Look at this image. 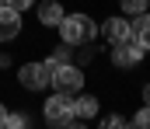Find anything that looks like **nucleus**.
<instances>
[{
    "instance_id": "1",
    "label": "nucleus",
    "mask_w": 150,
    "mask_h": 129,
    "mask_svg": "<svg viewBox=\"0 0 150 129\" xmlns=\"http://www.w3.org/2000/svg\"><path fill=\"white\" fill-rule=\"evenodd\" d=\"M56 28H59V39L67 45H87V42H94V35H98V25L87 14H63Z\"/></svg>"
},
{
    "instance_id": "2",
    "label": "nucleus",
    "mask_w": 150,
    "mask_h": 129,
    "mask_svg": "<svg viewBox=\"0 0 150 129\" xmlns=\"http://www.w3.org/2000/svg\"><path fill=\"white\" fill-rule=\"evenodd\" d=\"M49 84L56 87V91H63V94H77V91H84V70L74 66V63H59L52 70Z\"/></svg>"
},
{
    "instance_id": "3",
    "label": "nucleus",
    "mask_w": 150,
    "mask_h": 129,
    "mask_svg": "<svg viewBox=\"0 0 150 129\" xmlns=\"http://www.w3.org/2000/svg\"><path fill=\"white\" fill-rule=\"evenodd\" d=\"M74 94H63V91H56L52 98H45V119L52 122V126H70L74 122Z\"/></svg>"
},
{
    "instance_id": "4",
    "label": "nucleus",
    "mask_w": 150,
    "mask_h": 129,
    "mask_svg": "<svg viewBox=\"0 0 150 129\" xmlns=\"http://www.w3.org/2000/svg\"><path fill=\"white\" fill-rule=\"evenodd\" d=\"M143 59V49L133 42V39H126V42H115L112 45V63L119 70H129V66H136Z\"/></svg>"
},
{
    "instance_id": "5",
    "label": "nucleus",
    "mask_w": 150,
    "mask_h": 129,
    "mask_svg": "<svg viewBox=\"0 0 150 129\" xmlns=\"http://www.w3.org/2000/svg\"><path fill=\"white\" fill-rule=\"evenodd\" d=\"M18 80H21L25 91H42V87L49 84V73H45L42 63H25V66L18 70Z\"/></svg>"
},
{
    "instance_id": "6",
    "label": "nucleus",
    "mask_w": 150,
    "mask_h": 129,
    "mask_svg": "<svg viewBox=\"0 0 150 129\" xmlns=\"http://www.w3.org/2000/svg\"><path fill=\"white\" fill-rule=\"evenodd\" d=\"M21 35V11H14V7H0V42H11V39H18Z\"/></svg>"
},
{
    "instance_id": "7",
    "label": "nucleus",
    "mask_w": 150,
    "mask_h": 129,
    "mask_svg": "<svg viewBox=\"0 0 150 129\" xmlns=\"http://www.w3.org/2000/svg\"><path fill=\"white\" fill-rule=\"evenodd\" d=\"M101 32H105V39H108V42H126V39H129V21H126V18H108V21H105V25H101Z\"/></svg>"
},
{
    "instance_id": "8",
    "label": "nucleus",
    "mask_w": 150,
    "mask_h": 129,
    "mask_svg": "<svg viewBox=\"0 0 150 129\" xmlns=\"http://www.w3.org/2000/svg\"><path fill=\"white\" fill-rule=\"evenodd\" d=\"M63 14H67V11L59 7V0H45V4L38 7V21H42V28H56Z\"/></svg>"
},
{
    "instance_id": "9",
    "label": "nucleus",
    "mask_w": 150,
    "mask_h": 129,
    "mask_svg": "<svg viewBox=\"0 0 150 129\" xmlns=\"http://www.w3.org/2000/svg\"><path fill=\"white\" fill-rule=\"evenodd\" d=\"M70 105H74V119H91V115H98V98H91V94H80V91H77V98Z\"/></svg>"
},
{
    "instance_id": "10",
    "label": "nucleus",
    "mask_w": 150,
    "mask_h": 129,
    "mask_svg": "<svg viewBox=\"0 0 150 129\" xmlns=\"http://www.w3.org/2000/svg\"><path fill=\"white\" fill-rule=\"evenodd\" d=\"M133 18H136V21L129 25V39L147 52V45H150V39H147V11H143V14H133Z\"/></svg>"
},
{
    "instance_id": "11",
    "label": "nucleus",
    "mask_w": 150,
    "mask_h": 129,
    "mask_svg": "<svg viewBox=\"0 0 150 129\" xmlns=\"http://www.w3.org/2000/svg\"><path fill=\"white\" fill-rule=\"evenodd\" d=\"M150 0H122V14H143Z\"/></svg>"
},
{
    "instance_id": "12",
    "label": "nucleus",
    "mask_w": 150,
    "mask_h": 129,
    "mask_svg": "<svg viewBox=\"0 0 150 129\" xmlns=\"http://www.w3.org/2000/svg\"><path fill=\"white\" fill-rule=\"evenodd\" d=\"M70 49H74V45L59 42V45H56V52H52V59H56V63H70Z\"/></svg>"
},
{
    "instance_id": "13",
    "label": "nucleus",
    "mask_w": 150,
    "mask_h": 129,
    "mask_svg": "<svg viewBox=\"0 0 150 129\" xmlns=\"http://www.w3.org/2000/svg\"><path fill=\"white\" fill-rule=\"evenodd\" d=\"M4 4H7V7H14V11H28L35 0H4Z\"/></svg>"
},
{
    "instance_id": "14",
    "label": "nucleus",
    "mask_w": 150,
    "mask_h": 129,
    "mask_svg": "<svg viewBox=\"0 0 150 129\" xmlns=\"http://www.w3.org/2000/svg\"><path fill=\"white\" fill-rule=\"evenodd\" d=\"M4 126H11V129H21V126H25V115H7V119H4Z\"/></svg>"
},
{
    "instance_id": "15",
    "label": "nucleus",
    "mask_w": 150,
    "mask_h": 129,
    "mask_svg": "<svg viewBox=\"0 0 150 129\" xmlns=\"http://www.w3.org/2000/svg\"><path fill=\"white\" fill-rule=\"evenodd\" d=\"M101 126H105V129H122V126H126V122H122V119H119V115H108V119H105V122H101Z\"/></svg>"
},
{
    "instance_id": "16",
    "label": "nucleus",
    "mask_w": 150,
    "mask_h": 129,
    "mask_svg": "<svg viewBox=\"0 0 150 129\" xmlns=\"http://www.w3.org/2000/svg\"><path fill=\"white\" fill-rule=\"evenodd\" d=\"M147 122H150L147 108H143V112H136V119H133V126H140V129H143V126H147Z\"/></svg>"
},
{
    "instance_id": "17",
    "label": "nucleus",
    "mask_w": 150,
    "mask_h": 129,
    "mask_svg": "<svg viewBox=\"0 0 150 129\" xmlns=\"http://www.w3.org/2000/svg\"><path fill=\"white\" fill-rule=\"evenodd\" d=\"M4 119H7V108L0 105V129H4Z\"/></svg>"
},
{
    "instance_id": "18",
    "label": "nucleus",
    "mask_w": 150,
    "mask_h": 129,
    "mask_svg": "<svg viewBox=\"0 0 150 129\" xmlns=\"http://www.w3.org/2000/svg\"><path fill=\"white\" fill-rule=\"evenodd\" d=\"M0 7H4V0H0Z\"/></svg>"
}]
</instances>
